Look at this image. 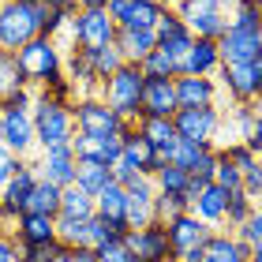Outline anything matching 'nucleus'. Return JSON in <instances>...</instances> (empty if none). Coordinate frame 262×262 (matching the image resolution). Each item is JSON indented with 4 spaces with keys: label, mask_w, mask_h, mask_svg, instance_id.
Here are the masks:
<instances>
[{
    "label": "nucleus",
    "mask_w": 262,
    "mask_h": 262,
    "mask_svg": "<svg viewBox=\"0 0 262 262\" xmlns=\"http://www.w3.org/2000/svg\"><path fill=\"white\" fill-rule=\"evenodd\" d=\"M45 0H0V49L15 53L41 34Z\"/></svg>",
    "instance_id": "f257e3e1"
},
{
    "label": "nucleus",
    "mask_w": 262,
    "mask_h": 262,
    "mask_svg": "<svg viewBox=\"0 0 262 262\" xmlns=\"http://www.w3.org/2000/svg\"><path fill=\"white\" fill-rule=\"evenodd\" d=\"M30 120H34V139H38V150L56 146V142H68L75 135V120H71V101H60L53 94L38 90L30 101Z\"/></svg>",
    "instance_id": "f03ea898"
},
{
    "label": "nucleus",
    "mask_w": 262,
    "mask_h": 262,
    "mask_svg": "<svg viewBox=\"0 0 262 262\" xmlns=\"http://www.w3.org/2000/svg\"><path fill=\"white\" fill-rule=\"evenodd\" d=\"M142 86H146L142 68L131 64V60H124L109 79L101 82V98L109 101V109H116L127 124H135L139 113H142Z\"/></svg>",
    "instance_id": "7ed1b4c3"
},
{
    "label": "nucleus",
    "mask_w": 262,
    "mask_h": 262,
    "mask_svg": "<svg viewBox=\"0 0 262 262\" xmlns=\"http://www.w3.org/2000/svg\"><path fill=\"white\" fill-rule=\"evenodd\" d=\"M71 120H75L79 135H90V139H113L127 127V120L116 109H109V101L101 94H86V98L71 101Z\"/></svg>",
    "instance_id": "20e7f679"
},
{
    "label": "nucleus",
    "mask_w": 262,
    "mask_h": 262,
    "mask_svg": "<svg viewBox=\"0 0 262 262\" xmlns=\"http://www.w3.org/2000/svg\"><path fill=\"white\" fill-rule=\"evenodd\" d=\"M15 56H19V68L27 71L30 86H45L49 79H56L64 71V49H60L56 38H49V34L30 38L23 49H15Z\"/></svg>",
    "instance_id": "39448f33"
},
{
    "label": "nucleus",
    "mask_w": 262,
    "mask_h": 262,
    "mask_svg": "<svg viewBox=\"0 0 262 262\" xmlns=\"http://www.w3.org/2000/svg\"><path fill=\"white\" fill-rule=\"evenodd\" d=\"M64 30L71 45H79V49H98V45H109L116 38V23L109 19L105 8H79Z\"/></svg>",
    "instance_id": "423d86ee"
},
{
    "label": "nucleus",
    "mask_w": 262,
    "mask_h": 262,
    "mask_svg": "<svg viewBox=\"0 0 262 262\" xmlns=\"http://www.w3.org/2000/svg\"><path fill=\"white\" fill-rule=\"evenodd\" d=\"M172 127H176L180 139L213 146L217 127H221V109H217V105H184V109L172 113Z\"/></svg>",
    "instance_id": "0eeeda50"
},
{
    "label": "nucleus",
    "mask_w": 262,
    "mask_h": 262,
    "mask_svg": "<svg viewBox=\"0 0 262 262\" xmlns=\"http://www.w3.org/2000/svg\"><path fill=\"white\" fill-rule=\"evenodd\" d=\"M124 244L135 251L142 262H176V251L169 244V225L154 217L150 225H139V229L124 232Z\"/></svg>",
    "instance_id": "6e6552de"
},
{
    "label": "nucleus",
    "mask_w": 262,
    "mask_h": 262,
    "mask_svg": "<svg viewBox=\"0 0 262 262\" xmlns=\"http://www.w3.org/2000/svg\"><path fill=\"white\" fill-rule=\"evenodd\" d=\"M154 34H158V49L169 53V60L176 64V71H180V60L187 56V49H191L195 34L187 30V23L172 11V4L161 11V19H158V27H154Z\"/></svg>",
    "instance_id": "1a4fd4ad"
},
{
    "label": "nucleus",
    "mask_w": 262,
    "mask_h": 262,
    "mask_svg": "<svg viewBox=\"0 0 262 262\" xmlns=\"http://www.w3.org/2000/svg\"><path fill=\"white\" fill-rule=\"evenodd\" d=\"M217 49H221V64H247L262 53V30L229 23V30L217 38Z\"/></svg>",
    "instance_id": "9d476101"
},
{
    "label": "nucleus",
    "mask_w": 262,
    "mask_h": 262,
    "mask_svg": "<svg viewBox=\"0 0 262 262\" xmlns=\"http://www.w3.org/2000/svg\"><path fill=\"white\" fill-rule=\"evenodd\" d=\"M169 8L165 0H109L105 11L116 27H142V30H154L161 19V11Z\"/></svg>",
    "instance_id": "9b49d317"
},
{
    "label": "nucleus",
    "mask_w": 262,
    "mask_h": 262,
    "mask_svg": "<svg viewBox=\"0 0 262 262\" xmlns=\"http://www.w3.org/2000/svg\"><path fill=\"white\" fill-rule=\"evenodd\" d=\"M0 142H4L11 154H19V158H27V154L38 146L30 109H4L0 113Z\"/></svg>",
    "instance_id": "f8f14e48"
},
{
    "label": "nucleus",
    "mask_w": 262,
    "mask_h": 262,
    "mask_svg": "<svg viewBox=\"0 0 262 262\" xmlns=\"http://www.w3.org/2000/svg\"><path fill=\"white\" fill-rule=\"evenodd\" d=\"M75 150H71V142H56V146H45L41 158H38V176L41 180H53L56 187H68L75 184Z\"/></svg>",
    "instance_id": "ddd939ff"
},
{
    "label": "nucleus",
    "mask_w": 262,
    "mask_h": 262,
    "mask_svg": "<svg viewBox=\"0 0 262 262\" xmlns=\"http://www.w3.org/2000/svg\"><path fill=\"white\" fill-rule=\"evenodd\" d=\"M213 79H217V86L229 94L232 101H255L262 94V82L255 79L251 64H221L213 71Z\"/></svg>",
    "instance_id": "4468645a"
},
{
    "label": "nucleus",
    "mask_w": 262,
    "mask_h": 262,
    "mask_svg": "<svg viewBox=\"0 0 262 262\" xmlns=\"http://www.w3.org/2000/svg\"><path fill=\"white\" fill-rule=\"evenodd\" d=\"M120 161H127L131 169L150 172V176H154V169L161 165L158 150H154V146H150V139L139 131V124H127V127L120 131Z\"/></svg>",
    "instance_id": "2eb2a0df"
},
{
    "label": "nucleus",
    "mask_w": 262,
    "mask_h": 262,
    "mask_svg": "<svg viewBox=\"0 0 262 262\" xmlns=\"http://www.w3.org/2000/svg\"><path fill=\"white\" fill-rule=\"evenodd\" d=\"M11 236H15L19 247H49L53 240H60V236H56V221L49 217V213H34V210L19 213Z\"/></svg>",
    "instance_id": "dca6fc26"
},
{
    "label": "nucleus",
    "mask_w": 262,
    "mask_h": 262,
    "mask_svg": "<svg viewBox=\"0 0 262 262\" xmlns=\"http://www.w3.org/2000/svg\"><path fill=\"white\" fill-rule=\"evenodd\" d=\"M165 225H169V244H172L176 258H180L184 251H195V247H202V244H206V236L213 232L210 225H202L191 210L176 213V217H172V221H165Z\"/></svg>",
    "instance_id": "f3484780"
},
{
    "label": "nucleus",
    "mask_w": 262,
    "mask_h": 262,
    "mask_svg": "<svg viewBox=\"0 0 262 262\" xmlns=\"http://www.w3.org/2000/svg\"><path fill=\"white\" fill-rule=\"evenodd\" d=\"M225 202H229V191H225L221 184L210 180V184L199 187V195L187 202V210H191L202 225H210V229H221V225H225Z\"/></svg>",
    "instance_id": "a211bd4d"
},
{
    "label": "nucleus",
    "mask_w": 262,
    "mask_h": 262,
    "mask_svg": "<svg viewBox=\"0 0 262 262\" xmlns=\"http://www.w3.org/2000/svg\"><path fill=\"white\" fill-rule=\"evenodd\" d=\"M247 251H251V244H244L232 229H213L202 244V262H247Z\"/></svg>",
    "instance_id": "6ab92c4d"
},
{
    "label": "nucleus",
    "mask_w": 262,
    "mask_h": 262,
    "mask_svg": "<svg viewBox=\"0 0 262 262\" xmlns=\"http://www.w3.org/2000/svg\"><path fill=\"white\" fill-rule=\"evenodd\" d=\"M221 86L213 75H176V105H217Z\"/></svg>",
    "instance_id": "aec40b11"
},
{
    "label": "nucleus",
    "mask_w": 262,
    "mask_h": 262,
    "mask_svg": "<svg viewBox=\"0 0 262 262\" xmlns=\"http://www.w3.org/2000/svg\"><path fill=\"white\" fill-rule=\"evenodd\" d=\"M176 105V79H150L142 86V113L139 116H172Z\"/></svg>",
    "instance_id": "412c9836"
},
{
    "label": "nucleus",
    "mask_w": 262,
    "mask_h": 262,
    "mask_svg": "<svg viewBox=\"0 0 262 262\" xmlns=\"http://www.w3.org/2000/svg\"><path fill=\"white\" fill-rule=\"evenodd\" d=\"M221 68V49L213 38H195L187 56L180 60V75H213Z\"/></svg>",
    "instance_id": "4be33fe9"
},
{
    "label": "nucleus",
    "mask_w": 262,
    "mask_h": 262,
    "mask_svg": "<svg viewBox=\"0 0 262 262\" xmlns=\"http://www.w3.org/2000/svg\"><path fill=\"white\" fill-rule=\"evenodd\" d=\"M139 131L150 139V146L158 150V158L161 161H169L172 158V150H176V127H172V116H139Z\"/></svg>",
    "instance_id": "5701e85b"
},
{
    "label": "nucleus",
    "mask_w": 262,
    "mask_h": 262,
    "mask_svg": "<svg viewBox=\"0 0 262 262\" xmlns=\"http://www.w3.org/2000/svg\"><path fill=\"white\" fill-rule=\"evenodd\" d=\"M34 180H38V165L23 158V161H19V169L11 172V180L4 184V191H0V202H8L11 210H19V213H23V210H27V199H30Z\"/></svg>",
    "instance_id": "b1692460"
},
{
    "label": "nucleus",
    "mask_w": 262,
    "mask_h": 262,
    "mask_svg": "<svg viewBox=\"0 0 262 262\" xmlns=\"http://www.w3.org/2000/svg\"><path fill=\"white\" fill-rule=\"evenodd\" d=\"M116 49L124 53V60H131V64H139L142 56H146L154 45H158V34L154 30H142V27H116Z\"/></svg>",
    "instance_id": "393cba45"
},
{
    "label": "nucleus",
    "mask_w": 262,
    "mask_h": 262,
    "mask_svg": "<svg viewBox=\"0 0 262 262\" xmlns=\"http://www.w3.org/2000/svg\"><path fill=\"white\" fill-rule=\"evenodd\" d=\"M127 191V187H124ZM154 195H158V187L150 184H142V187H131L127 191V229H139V225H150L158 213H154Z\"/></svg>",
    "instance_id": "a878e982"
},
{
    "label": "nucleus",
    "mask_w": 262,
    "mask_h": 262,
    "mask_svg": "<svg viewBox=\"0 0 262 262\" xmlns=\"http://www.w3.org/2000/svg\"><path fill=\"white\" fill-rule=\"evenodd\" d=\"M94 213H101L105 221H124L127 225V191L116 180H109L94 195Z\"/></svg>",
    "instance_id": "bb28decb"
},
{
    "label": "nucleus",
    "mask_w": 262,
    "mask_h": 262,
    "mask_svg": "<svg viewBox=\"0 0 262 262\" xmlns=\"http://www.w3.org/2000/svg\"><path fill=\"white\" fill-rule=\"evenodd\" d=\"M109 180H113V165H105V161H90V158H79V165H75V184L82 187V191L98 195Z\"/></svg>",
    "instance_id": "cd10ccee"
},
{
    "label": "nucleus",
    "mask_w": 262,
    "mask_h": 262,
    "mask_svg": "<svg viewBox=\"0 0 262 262\" xmlns=\"http://www.w3.org/2000/svg\"><path fill=\"white\" fill-rule=\"evenodd\" d=\"M27 210H34V213H49V217H56L60 213V187H56L53 180H34V187H30V199H27Z\"/></svg>",
    "instance_id": "c85d7f7f"
},
{
    "label": "nucleus",
    "mask_w": 262,
    "mask_h": 262,
    "mask_svg": "<svg viewBox=\"0 0 262 262\" xmlns=\"http://www.w3.org/2000/svg\"><path fill=\"white\" fill-rule=\"evenodd\" d=\"M82 53H86L90 71H94V79H98V82H105V79H109L116 68L124 64V53L116 49V41H109V45H98V49H82Z\"/></svg>",
    "instance_id": "c756f323"
},
{
    "label": "nucleus",
    "mask_w": 262,
    "mask_h": 262,
    "mask_svg": "<svg viewBox=\"0 0 262 262\" xmlns=\"http://www.w3.org/2000/svg\"><path fill=\"white\" fill-rule=\"evenodd\" d=\"M60 213H68V217H90L94 213V195L82 191L79 184L60 187Z\"/></svg>",
    "instance_id": "7c9ffc66"
},
{
    "label": "nucleus",
    "mask_w": 262,
    "mask_h": 262,
    "mask_svg": "<svg viewBox=\"0 0 262 262\" xmlns=\"http://www.w3.org/2000/svg\"><path fill=\"white\" fill-rule=\"evenodd\" d=\"M19 86H30L27 71L19 68V56H15V53H4V49H0V98H8V94L19 90Z\"/></svg>",
    "instance_id": "2f4dec72"
},
{
    "label": "nucleus",
    "mask_w": 262,
    "mask_h": 262,
    "mask_svg": "<svg viewBox=\"0 0 262 262\" xmlns=\"http://www.w3.org/2000/svg\"><path fill=\"white\" fill-rule=\"evenodd\" d=\"M187 184H191V172L180 169V165H172V161H161L158 169H154V187H158V191H180L184 195Z\"/></svg>",
    "instance_id": "473e14b6"
},
{
    "label": "nucleus",
    "mask_w": 262,
    "mask_h": 262,
    "mask_svg": "<svg viewBox=\"0 0 262 262\" xmlns=\"http://www.w3.org/2000/svg\"><path fill=\"white\" fill-rule=\"evenodd\" d=\"M255 210V199L244 191V187H236V191H229V202H225V225L229 229H240V225L251 217Z\"/></svg>",
    "instance_id": "72a5a7b5"
},
{
    "label": "nucleus",
    "mask_w": 262,
    "mask_h": 262,
    "mask_svg": "<svg viewBox=\"0 0 262 262\" xmlns=\"http://www.w3.org/2000/svg\"><path fill=\"white\" fill-rule=\"evenodd\" d=\"M139 68H142V75H150V79H176V75H180L176 64L169 60V53H161L158 45H154V49L139 60Z\"/></svg>",
    "instance_id": "f704fd0d"
},
{
    "label": "nucleus",
    "mask_w": 262,
    "mask_h": 262,
    "mask_svg": "<svg viewBox=\"0 0 262 262\" xmlns=\"http://www.w3.org/2000/svg\"><path fill=\"white\" fill-rule=\"evenodd\" d=\"M172 11L187 23V30H191L195 19L213 15V11H225V8H221V0H172Z\"/></svg>",
    "instance_id": "c9c22d12"
},
{
    "label": "nucleus",
    "mask_w": 262,
    "mask_h": 262,
    "mask_svg": "<svg viewBox=\"0 0 262 262\" xmlns=\"http://www.w3.org/2000/svg\"><path fill=\"white\" fill-rule=\"evenodd\" d=\"M225 30H229V11H213V15H202V19L191 23L195 38H213V41H217Z\"/></svg>",
    "instance_id": "e433bc0d"
},
{
    "label": "nucleus",
    "mask_w": 262,
    "mask_h": 262,
    "mask_svg": "<svg viewBox=\"0 0 262 262\" xmlns=\"http://www.w3.org/2000/svg\"><path fill=\"white\" fill-rule=\"evenodd\" d=\"M187 210V199L180 191H158L154 195V213H158V221H172L176 213Z\"/></svg>",
    "instance_id": "4c0bfd02"
},
{
    "label": "nucleus",
    "mask_w": 262,
    "mask_h": 262,
    "mask_svg": "<svg viewBox=\"0 0 262 262\" xmlns=\"http://www.w3.org/2000/svg\"><path fill=\"white\" fill-rule=\"evenodd\" d=\"M210 146H206V142H191V139H176V150H172V165H180V169H187V172H191V165L202 158V154H206Z\"/></svg>",
    "instance_id": "58836bf2"
},
{
    "label": "nucleus",
    "mask_w": 262,
    "mask_h": 262,
    "mask_svg": "<svg viewBox=\"0 0 262 262\" xmlns=\"http://www.w3.org/2000/svg\"><path fill=\"white\" fill-rule=\"evenodd\" d=\"M213 184H221L225 191H236V187L244 184V169H236L221 150H217V165H213Z\"/></svg>",
    "instance_id": "ea45409f"
},
{
    "label": "nucleus",
    "mask_w": 262,
    "mask_h": 262,
    "mask_svg": "<svg viewBox=\"0 0 262 262\" xmlns=\"http://www.w3.org/2000/svg\"><path fill=\"white\" fill-rule=\"evenodd\" d=\"M94 255H98V262H142V258L131 251L127 244H124V240H105Z\"/></svg>",
    "instance_id": "a19ab883"
},
{
    "label": "nucleus",
    "mask_w": 262,
    "mask_h": 262,
    "mask_svg": "<svg viewBox=\"0 0 262 262\" xmlns=\"http://www.w3.org/2000/svg\"><path fill=\"white\" fill-rule=\"evenodd\" d=\"M229 23H236V27H258L262 23V0H240L232 8Z\"/></svg>",
    "instance_id": "79ce46f5"
},
{
    "label": "nucleus",
    "mask_w": 262,
    "mask_h": 262,
    "mask_svg": "<svg viewBox=\"0 0 262 262\" xmlns=\"http://www.w3.org/2000/svg\"><path fill=\"white\" fill-rule=\"evenodd\" d=\"M236 236H240L244 244H251V247H262V202H255V210H251V217H247L240 229H232Z\"/></svg>",
    "instance_id": "37998d69"
},
{
    "label": "nucleus",
    "mask_w": 262,
    "mask_h": 262,
    "mask_svg": "<svg viewBox=\"0 0 262 262\" xmlns=\"http://www.w3.org/2000/svg\"><path fill=\"white\" fill-rule=\"evenodd\" d=\"M217 150H221V154H225V158H229V161L236 165V169H251V165L258 161V158H255V150H251V146H247V142H244V139H232V142H229V146H217Z\"/></svg>",
    "instance_id": "c03bdc74"
},
{
    "label": "nucleus",
    "mask_w": 262,
    "mask_h": 262,
    "mask_svg": "<svg viewBox=\"0 0 262 262\" xmlns=\"http://www.w3.org/2000/svg\"><path fill=\"white\" fill-rule=\"evenodd\" d=\"M213 165H217V146H210L202 158L191 165V180H199V184H210L213 180Z\"/></svg>",
    "instance_id": "a18cd8bd"
},
{
    "label": "nucleus",
    "mask_w": 262,
    "mask_h": 262,
    "mask_svg": "<svg viewBox=\"0 0 262 262\" xmlns=\"http://www.w3.org/2000/svg\"><path fill=\"white\" fill-rule=\"evenodd\" d=\"M49 262H98V255H94L90 247H71V244H60V251H56Z\"/></svg>",
    "instance_id": "49530a36"
},
{
    "label": "nucleus",
    "mask_w": 262,
    "mask_h": 262,
    "mask_svg": "<svg viewBox=\"0 0 262 262\" xmlns=\"http://www.w3.org/2000/svg\"><path fill=\"white\" fill-rule=\"evenodd\" d=\"M240 187H244L255 202H262V161H255L251 169H244V184H240Z\"/></svg>",
    "instance_id": "de8ad7c7"
},
{
    "label": "nucleus",
    "mask_w": 262,
    "mask_h": 262,
    "mask_svg": "<svg viewBox=\"0 0 262 262\" xmlns=\"http://www.w3.org/2000/svg\"><path fill=\"white\" fill-rule=\"evenodd\" d=\"M19 161H23L19 154H11V150L4 146V142H0V191H4V184L11 180V172L19 169Z\"/></svg>",
    "instance_id": "09e8293b"
},
{
    "label": "nucleus",
    "mask_w": 262,
    "mask_h": 262,
    "mask_svg": "<svg viewBox=\"0 0 262 262\" xmlns=\"http://www.w3.org/2000/svg\"><path fill=\"white\" fill-rule=\"evenodd\" d=\"M15 258H19V244H15V236L0 232V262H15Z\"/></svg>",
    "instance_id": "8fccbe9b"
},
{
    "label": "nucleus",
    "mask_w": 262,
    "mask_h": 262,
    "mask_svg": "<svg viewBox=\"0 0 262 262\" xmlns=\"http://www.w3.org/2000/svg\"><path fill=\"white\" fill-rule=\"evenodd\" d=\"M15 221H19V210H11L8 202H0V232H15Z\"/></svg>",
    "instance_id": "3c124183"
},
{
    "label": "nucleus",
    "mask_w": 262,
    "mask_h": 262,
    "mask_svg": "<svg viewBox=\"0 0 262 262\" xmlns=\"http://www.w3.org/2000/svg\"><path fill=\"white\" fill-rule=\"evenodd\" d=\"M71 4H75V11H79V8H105L109 0H71Z\"/></svg>",
    "instance_id": "603ef678"
},
{
    "label": "nucleus",
    "mask_w": 262,
    "mask_h": 262,
    "mask_svg": "<svg viewBox=\"0 0 262 262\" xmlns=\"http://www.w3.org/2000/svg\"><path fill=\"white\" fill-rule=\"evenodd\" d=\"M247 64H251V71H255V79H258V82H262V53H258V56H255V60H247Z\"/></svg>",
    "instance_id": "864d4df0"
},
{
    "label": "nucleus",
    "mask_w": 262,
    "mask_h": 262,
    "mask_svg": "<svg viewBox=\"0 0 262 262\" xmlns=\"http://www.w3.org/2000/svg\"><path fill=\"white\" fill-rule=\"evenodd\" d=\"M247 262H262V247H251V251H247Z\"/></svg>",
    "instance_id": "5fc2aeb1"
},
{
    "label": "nucleus",
    "mask_w": 262,
    "mask_h": 262,
    "mask_svg": "<svg viewBox=\"0 0 262 262\" xmlns=\"http://www.w3.org/2000/svg\"><path fill=\"white\" fill-rule=\"evenodd\" d=\"M236 4H240V0H221V8H225V11H232Z\"/></svg>",
    "instance_id": "6e6d98bb"
},
{
    "label": "nucleus",
    "mask_w": 262,
    "mask_h": 262,
    "mask_svg": "<svg viewBox=\"0 0 262 262\" xmlns=\"http://www.w3.org/2000/svg\"><path fill=\"white\" fill-rule=\"evenodd\" d=\"M0 113H4V105H0Z\"/></svg>",
    "instance_id": "4d7b16f0"
},
{
    "label": "nucleus",
    "mask_w": 262,
    "mask_h": 262,
    "mask_svg": "<svg viewBox=\"0 0 262 262\" xmlns=\"http://www.w3.org/2000/svg\"><path fill=\"white\" fill-rule=\"evenodd\" d=\"M258 161H262V154H258Z\"/></svg>",
    "instance_id": "13d9d810"
},
{
    "label": "nucleus",
    "mask_w": 262,
    "mask_h": 262,
    "mask_svg": "<svg viewBox=\"0 0 262 262\" xmlns=\"http://www.w3.org/2000/svg\"><path fill=\"white\" fill-rule=\"evenodd\" d=\"M258 30H262V23H258Z\"/></svg>",
    "instance_id": "bf43d9fd"
},
{
    "label": "nucleus",
    "mask_w": 262,
    "mask_h": 262,
    "mask_svg": "<svg viewBox=\"0 0 262 262\" xmlns=\"http://www.w3.org/2000/svg\"><path fill=\"white\" fill-rule=\"evenodd\" d=\"M165 4H169V0H165Z\"/></svg>",
    "instance_id": "052dcab7"
},
{
    "label": "nucleus",
    "mask_w": 262,
    "mask_h": 262,
    "mask_svg": "<svg viewBox=\"0 0 262 262\" xmlns=\"http://www.w3.org/2000/svg\"><path fill=\"white\" fill-rule=\"evenodd\" d=\"M169 4H172V0H169Z\"/></svg>",
    "instance_id": "680f3d73"
}]
</instances>
